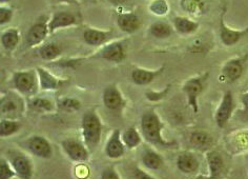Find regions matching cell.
Instances as JSON below:
<instances>
[{
	"instance_id": "1",
	"label": "cell",
	"mask_w": 248,
	"mask_h": 179,
	"mask_svg": "<svg viewBox=\"0 0 248 179\" xmlns=\"http://www.w3.org/2000/svg\"><path fill=\"white\" fill-rule=\"evenodd\" d=\"M140 127L142 137L150 145L164 147V149H170L176 146L175 141L166 140L162 136L164 123L161 121L159 115L155 112V110H148L142 114Z\"/></svg>"
},
{
	"instance_id": "2",
	"label": "cell",
	"mask_w": 248,
	"mask_h": 179,
	"mask_svg": "<svg viewBox=\"0 0 248 179\" xmlns=\"http://www.w3.org/2000/svg\"><path fill=\"white\" fill-rule=\"evenodd\" d=\"M103 125L96 110L90 109L83 114L81 119L82 140L90 151L95 150L102 137Z\"/></svg>"
},
{
	"instance_id": "3",
	"label": "cell",
	"mask_w": 248,
	"mask_h": 179,
	"mask_svg": "<svg viewBox=\"0 0 248 179\" xmlns=\"http://www.w3.org/2000/svg\"><path fill=\"white\" fill-rule=\"evenodd\" d=\"M209 77L208 72H204L185 80L182 85V91L187 100L188 107L194 113L199 112V97L205 90L207 80Z\"/></svg>"
},
{
	"instance_id": "4",
	"label": "cell",
	"mask_w": 248,
	"mask_h": 179,
	"mask_svg": "<svg viewBox=\"0 0 248 179\" xmlns=\"http://www.w3.org/2000/svg\"><path fill=\"white\" fill-rule=\"evenodd\" d=\"M13 88L18 94L32 97L39 89V80L36 70H24L14 72L12 76Z\"/></svg>"
},
{
	"instance_id": "5",
	"label": "cell",
	"mask_w": 248,
	"mask_h": 179,
	"mask_svg": "<svg viewBox=\"0 0 248 179\" xmlns=\"http://www.w3.org/2000/svg\"><path fill=\"white\" fill-rule=\"evenodd\" d=\"M248 65V54L228 59L221 67V82L234 83L242 78Z\"/></svg>"
},
{
	"instance_id": "6",
	"label": "cell",
	"mask_w": 248,
	"mask_h": 179,
	"mask_svg": "<svg viewBox=\"0 0 248 179\" xmlns=\"http://www.w3.org/2000/svg\"><path fill=\"white\" fill-rule=\"evenodd\" d=\"M7 158L19 179H32L34 175V166L32 160L21 151L10 150L7 153Z\"/></svg>"
},
{
	"instance_id": "7",
	"label": "cell",
	"mask_w": 248,
	"mask_h": 179,
	"mask_svg": "<svg viewBox=\"0 0 248 179\" xmlns=\"http://www.w3.org/2000/svg\"><path fill=\"white\" fill-rule=\"evenodd\" d=\"M61 147L70 160L77 163H86L90 158V150L83 140L77 138H65L61 141Z\"/></svg>"
},
{
	"instance_id": "8",
	"label": "cell",
	"mask_w": 248,
	"mask_h": 179,
	"mask_svg": "<svg viewBox=\"0 0 248 179\" xmlns=\"http://www.w3.org/2000/svg\"><path fill=\"white\" fill-rule=\"evenodd\" d=\"M126 57V47L123 41H111L100 48L95 55L94 58L107 60L108 63L120 64Z\"/></svg>"
},
{
	"instance_id": "9",
	"label": "cell",
	"mask_w": 248,
	"mask_h": 179,
	"mask_svg": "<svg viewBox=\"0 0 248 179\" xmlns=\"http://www.w3.org/2000/svg\"><path fill=\"white\" fill-rule=\"evenodd\" d=\"M225 10L222 11L219 21V37L225 47H233L248 35V26L243 30H234L229 28L224 20Z\"/></svg>"
},
{
	"instance_id": "10",
	"label": "cell",
	"mask_w": 248,
	"mask_h": 179,
	"mask_svg": "<svg viewBox=\"0 0 248 179\" xmlns=\"http://www.w3.org/2000/svg\"><path fill=\"white\" fill-rule=\"evenodd\" d=\"M234 98L232 92L226 91L222 96V99L215 113V121L220 129L224 128L231 120L234 111Z\"/></svg>"
},
{
	"instance_id": "11",
	"label": "cell",
	"mask_w": 248,
	"mask_h": 179,
	"mask_svg": "<svg viewBox=\"0 0 248 179\" xmlns=\"http://www.w3.org/2000/svg\"><path fill=\"white\" fill-rule=\"evenodd\" d=\"M24 145H26L28 151L36 157L41 159H51L53 157L54 152L51 144L41 135H33L29 137Z\"/></svg>"
},
{
	"instance_id": "12",
	"label": "cell",
	"mask_w": 248,
	"mask_h": 179,
	"mask_svg": "<svg viewBox=\"0 0 248 179\" xmlns=\"http://www.w3.org/2000/svg\"><path fill=\"white\" fill-rule=\"evenodd\" d=\"M23 111V103L20 94L7 93L0 100V112L3 118L15 119Z\"/></svg>"
},
{
	"instance_id": "13",
	"label": "cell",
	"mask_w": 248,
	"mask_h": 179,
	"mask_svg": "<svg viewBox=\"0 0 248 179\" xmlns=\"http://www.w3.org/2000/svg\"><path fill=\"white\" fill-rule=\"evenodd\" d=\"M102 101L110 112H120L125 107V99L116 84H109L103 90Z\"/></svg>"
},
{
	"instance_id": "14",
	"label": "cell",
	"mask_w": 248,
	"mask_h": 179,
	"mask_svg": "<svg viewBox=\"0 0 248 179\" xmlns=\"http://www.w3.org/2000/svg\"><path fill=\"white\" fill-rule=\"evenodd\" d=\"M78 20L77 17L71 12L67 11H60L56 12L51 17V19L47 21V27L49 34L57 32L60 29H65L77 26Z\"/></svg>"
},
{
	"instance_id": "15",
	"label": "cell",
	"mask_w": 248,
	"mask_h": 179,
	"mask_svg": "<svg viewBox=\"0 0 248 179\" xmlns=\"http://www.w3.org/2000/svg\"><path fill=\"white\" fill-rule=\"evenodd\" d=\"M126 146L122 140V134L119 129H116L110 134L104 147V153L109 159H119L125 154Z\"/></svg>"
},
{
	"instance_id": "16",
	"label": "cell",
	"mask_w": 248,
	"mask_h": 179,
	"mask_svg": "<svg viewBox=\"0 0 248 179\" xmlns=\"http://www.w3.org/2000/svg\"><path fill=\"white\" fill-rule=\"evenodd\" d=\"M49 34L47 22H36L28 31L26 36V45L28 48L40 46Z\"/></svg>"
},
{
	"instance_id": "17",
	"label": "cell",
	"mask_w": 248,
	"mask_h": 179,
	"mask_svg": "<svg viewBox=\"0 0 248 179\" xmlns=\"http://www.w3.org/2000/svg\"><path fill=\"white\" fill-rule=\"evenodd\" d=\"M177 169L183 174H194L200 168V162L193 152L184 151L180 153L176 160Z\"/></svg>"
},
{
	"instance_id": "18",
	"label": "cell",
	"mask_w": 248,
	"mask_h": 179,
	"mask_svg": "<svg viewBox=\"0 0 248 179\" xmlns=\"http://www.w3.org/2000/svg\"><path fill=\"white\" fill-rule=\"evenodd\" d=\"M165 70V65L160 66L157 70H146L142 67H135L132 71L131 78L132 81L137 85H148L151 84L155 79L160 76Z\"/></svg>"
},
{
	"instance_id": "19",
	"label": "cell",
	"mask_w": 248,
	"mask_h": 179,
	"mask_svg": "<svg viewBox=\"0 0 248 179\" xmlns=\"http://www.w3.org/2000/svg\"><path fill=\"white\" fill-rule=\"evenodd\" d=\"M206 162L208 165V175L213 179L222 177L225 171V163L221 154L216 150L206 152Z\"/></svg>"
},
{
	"instance_id": "20",
	"label": "cell",
	"mask_w": 248,
	"mask_h": 179,
	"mask_svg": "<svg viewBox=\"0 0 248 179\" xmlns=\"http://www.w3.org/2000/svg\"><path fill=\"white\" fill-rule=\"evenodd\" d=\"M141 163L144 168L151 171H158L164 166V159L157 151L145 146L141 153Z\"/></svg>"
},
{
	"instance_id": "21",
	"label": "cell",
	"mask_w": 248,
	"mask_h": 179,
	"mask_svg": "<svg viewBox=\"0 0 248 179\" xmlns=\"http://www.w3.org/2000/svg\"><path fill=\"white\" fill-rule=\"evenodd\" d=\"M140 19L138 15L133 12L119 14L117 17V26L122 32L126 34H134L140 28Z\"/></svg>"
},
{
	"instance_id": "22",
	"label": "cell",
	"mask_w": 248,
	"mask_h": 179,
	"mask_svg": "<svg viewBox=\"0 0 248 179\" xmlns=\"http://www.w3.org/2000/svg\"><path fill=\"white\" fill-rule=\"evenodd\" d=\"M39 80V89L41 91H56L60 88L61 80L47 71L45 67L38 66L36 69Z\"/></svg>"
},
{
	"instance_id": "23",
	"label": "cell",
	"mask_w": 248,
	"mask_h": 179,
	"mask_svg": "<svg viewBox=\"0 0 248 179\" xmlns=\"http://www.w3.org/2000/svg\"><path fill=\"white\" fill-rule=\"evenodd\" d=\"M189 144L195 150L207 152L214 146V138L207 132L194 131L189 135Z\"/></svg>"
},
{
	"instance_id": "24",
	"label": "cell",
	"mask_w": 248,
	"mask_h": 179,
	"mask_svg": "<svg viewBox=\"0 0 248 179\" xmlns=\"http://www.w3.org/2000/svg\"><path fill=\"white\" fill-rule=\"evenodd\" d=\"M82 37L86 45L91 47H101L104 46L109 38V32L95 28H86L83 31Z\"/></svg>"
},
{
	"instance_id": "25",
	"label": "cell",
	"mask_w": 248,
	"mask_h": 179,
	"mask_svg": "<svg viewBox=\"0 0 248 179\" xmlns=\"http://www.w3.org/2000/svg\"><path fill=\"white\" fill-rule=\"evenodd\" d=\"M172 28L180 35H191L195 34L200 28L199 22L191 20L188 17L176 16L172 19Z\"/></svg>"
},
{
	"instance_id": "26",
	"label": "cell",
	"mask_w": 248,
	"mask_h": 179,
	"mask_svg": "<svg viewBox=\"0 0 248 179\" xmlns=\"http://www.w3.org/2000/svg\"><path fill=\"white\" fill-rule=\"evenodd\" d=\"M20 41V34L19 31L17 29H8L2 32L1 37H0V42H1V46L5 51H14L19 45Z\"/></svg>"
},
{
	"instance_id": "27",
	"label": "cell",
	"mask_w": 248,
	"mask_h": 179,
	"mask_svg": "<svg viewBox=\"0 0 248 179\" xmlns=\"http://www.w3.org/2000/svg\"><path fill=\"white\" fill-rule=\"evenodd\" d=\"M29 107L35 112L53 113L56 110V103L46 97H34L29 101Z\"/></svg>"
},
{
	"instance_id": "28",
	"label": "cell",
	"mask_w": 248,
	"mask_h": 179,
	"mask_svg": "<svg viewBox=\"0 0 248 179\" xmlns=\"http://www.w3.org/2000/svg\"><path fill=\"white\" fill-rule=\"evenodd\" d=\"M208 7L207 0H181V8L191 15H203Z\"/></svg>"
},
{
	"instance_id": "29",
	"label": "cell",
	"mask_w": 248,
	"mask_h": 179,
	"mask_svg": "<svg viewBox=\"0 0 248 179\" xmlns=\"http://www.w3.org/2000/svg\"><path fill=\"white\" fill-rule=\"evenodd\" d=\"M122 140L124 146L128 150H134L138 147L142 143V134L138 132V130L132 127L126 129L122 133Z\"/></svg>"
},
{
	"instance_id": "30",
	"label": "cell",
	"mask_w": 248,
	"mask_h": 179,
	"mask_svg": "<svg viewBox=\"0 0 248 179\" xmlns=\"http://www.w3.org/2000/svg\"><path fill=\"white\" fill-rule=\"evenodd\" d=\"M38 54L42 60L54 61L61 56L62 50L58 45L49 42V43H46V45H45V46H42L41 48H39Z\"/></svg>"
},
{
	"instance_id": "31",
	"label": "cell",
	"mask_w": 248,
	"mask_h": 179,
	"mask_svg": "<svg viewBox=\"0 0 248 179\" xmlns=\"http://www.w3.org/2000/svg\"><path fill=\"white\" fill-rule=\"evenodd\" d=\"M173 28L167 22L158 21L153 23L150 27V33L155 38L158 39H167L172 34Z\"/></svg>"
},
{
	"instance_id": "32",
	"label": "cell",
	"mask_w": 248,
	"mask_h": 179,
	"mask_svg": "<svg viewBox=\"0 0 248 179\" xmlns=\"http://www.w3.org/2000/svg\"><path fill=\"white\" fill-rule=\"evenodd\" d=\"M21 129V123L16 119L2 118L0 121V137L7 138L19 132Z\"/></svg>"
},
{
	"instance_id": "33",
	"label": "cell",
	"mask_w": 248,
	"mask_h": 179,
	"mask_svg": "<svg viewBox=\"0 0 248 179\" xmlns=\"http://www.w3.org/2000/svg\"><path fill=\"white\" fill-rule=\"evenodd\" d=\"M233 149L238 152L248 150V131H240L234 134L231 139Z\"/></svg>"
},
{
	"instance_id": "34",
	"label": "cell",
	"mask_w": 248,
	"mask_h": 179,
	"mask_svg": "<svg viewBox=\"0 0 248 179\" xmlns=\"http://www.w3.org/2000/svg\"><path fill=\"white\" fill-rule=\"evenodd\" d=\"M58 107L66 111V112H75V111H78L80 107H81V102L76 99V98L63 97L59 99Z\"/></svg>"
},
{
	"instance_id": "35",
	"label": "cell",
	"mask_w": 248,
	"mask_h": 179,
	"mask_svg": "<svg viewBox=\"0 0 248 179\" xmlns=\"http://www.w3.org/2000/svg\"><path fill=\"white\" fill-rule=\"evenodd\" d=\"M16 177V173L7 157L0 159V179H12Z\"/></svg>"
},
{
	"instance_id": "36",
	"label": "cell",
	"mask_w": 248,
	"mask_h": 179,
	"mask_svg": "<svg viewBox=\"0 0 248 179\" xmlns=\"http://www.w3.org/2000/svg\"><path fill=\"white\" fill-rule=\"evenodd\" d=\"M170 11L166 0H154L150 4V12L156 16H165Z\"/></svg>"
},
{
	"instance_id": "37",
	"label": "cell",
	"mask_w": 248,
	"mask_h": 179,
	"mask_svg": "<svg viewBox=\"0 0 248 179\" xmlns=\"http://www.w3.org/2000/svg\"><path fill=\"white\" fill-rule=\"evenodd\" d=\"M170 89V85H167L166 88L161 91H147L145 93V97L148 101L151 102H159L161 100H163L164 98L169 94Z\"/></svg>"
},
{
	"instance_id": "38",
	"label": "cell",
	"mask_w": 248,
	"mask_h": 179,
	"mask_svg": "<svg viewBox=\"0 0 248 179\" xmlns=\"http://www.w3.org/2000/svg\"><path fill=\"white\" fill-rule=\"evenodd\" d=\"M14 16V11L11 8L7 7V5H1L0 7V26L3 27L5 24H8Z\"/></svg>"
},
{
	"instance_id": "39",
	"label": "cell",
	"mask_w": 248,
	"mask_h": 179,
	"mask_svg": "<svg viewBox=\"0 0 248 179\" xmlns=\"http://www.w3.org/2000/svg\"><path fill=\"white\" fill-rule=\"evenodd\" d=\"M131 177L132 179H157L154 176H152L151 174H148L146 171L139 168V166H134L132 169Z\"/></svg>"
},
{
	"instance_id": "40",
	"label": "cell",
	"mask_w": 248,
	"mask_h": 179,
	"mask_svg": "<svg viewBox=\"0 0 248 179\" xmlns=\"http://www.w3.org/2000/svg\"><path fill=\"white\" fill-rule=\"evenodd\" d=\"M100 179H121V177L114 166H108L101 172Z\"/></svg>"
},
{
	"instance_id": "41",
	"label": "cell",
	"mask_w": 248,
	"mask_h": 179,
	"mask_svg": "<svg viewBox=\"0 0 248 179\" xmlns=\"http://www.w3.org/2000/svg\"><path fill=\"white\" fill-rule=\"evenodd\" d=\"M241 103L242 106H243L245 112H248V91L244 92L243 94H241Z\"/></svg>"
},
{
	"instance_id": "42",
	"label": "cell",
	"mask_w": 248,
	"mask_h": 179,
	"mask_svg": "<svg viewBox=\"0 0 248 179\" xmlns=\"http://www.w3.org/2000/svg\"><path fill=\"white\" fill-rule=\"evenodd\" d=\"M108 1L111 5H115V7H120V5L125 4L128 1V0H108Z\"/></svg>"
},
{
	"instance_id": "43",
	"label": "cell",
	"mask_w": 248,
	"mask_h": 179,
	"mask_svg": "<svg viewBox=\"0 0 248 179\" xmlns=\"http://www.w3.org/2000/svg\"><path fill=\"white\" fill-rule=\"evenodd\" d=\"M56 1L59 3H67V4H73V5H79L78 0H56Z\"/></svg>"
},
{
	"instance_id": "44",
	"label": "cell",
	"mask_w": 248,
	"mask_h": 179,
	"mask_svg": "<svg viewBox=\"0 0 248 179\" xmlns=\"http://www.w3.org/2000/svg\"><path fill=\"white\" fill-rule=\"evenodd\" d=\"M194 179H213L209 175H203V174H199L197 175Z\"/></svg>"
},
{
	"instance_id": "45",
	"label": "cell",
	"mask_w": 248,
	"mask_h": 179,
	"mask_svg": "<svg viewBox=\"0 0 248 179\" xmlns=\"http://www.w3.org/2000/svg\"><path fill=\"white\" fill-rule=\"evenodd\" d=\"M10 1L11 0H0V3H1V5H5V4H8Z\"/></svg>"
},
{
	"instance_id": "46",
	"label": "cell",
	"mask_w": 248,
	"mask_h": 179,
	"mask_svg": "<svg viewBox=\"0 0 248 179\" xmlns=\"http://www.w3.org/2000/svg\"><path fill=\"white\" fill-rule=\"evenodd\" d=\"M245 160H246V166H247V172H248V154H247L246 157H245Z\"/></svg>"
},
{
	"instance_id": "47",
	"label": "cell",
	"mask_w": 248,
	"mask_h": 179,
	"mask_svg": "<svg viewBox=\"0 0 248 179\" xmlns=\"http://www.w3.org/2000/svg\"><path fill=\"white\" fill-rule=\"evenodd\" d=\"M245 112V111H244ZM246 113V121H247V123H248V112H245Z\"/></svg>"
}]
</instances>
